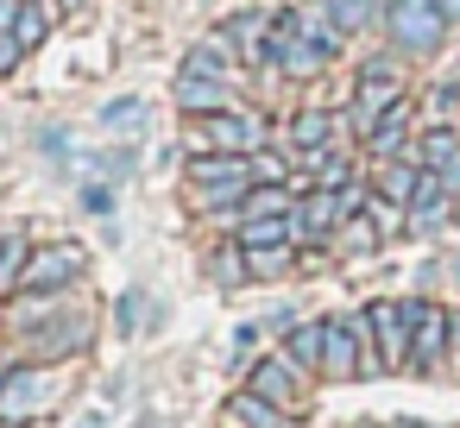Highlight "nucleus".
<instances>
[{"label": "nucleus", "instance_id": "obj_36", "mask_svg": "<svg viewBox=\"0 0 460 428\" xmlns=\"http://www.w3.org/2000/svg\"><path fill=\"white\" fill-rule=\"evenodd\" d=\"M359 428H385V422H359Z\"/></svg>", "mask_w": 460, "mask_h": 428}, {"label": "nucleus", "instance_id": "obj_2", "mask_svg": "<svg viewBox=\"0 0 460 428\" xmlns=\"http://www.w3.org/2000/svg\"><path fill=\"white\" fill-rule=\"evenodd\" d=\"M385 32L403 57H429V51H441L447 20H441L435 0H385Z\"/></svg>", "mask_w": 460, "mask_h": 428}, {"label": "nucleus", "instance_id": "obj_6", "mask_svg": "<svg viewBox=\"0 0 460 428\" xmlns=\"http://www.w3.org/2000/svg\"><path fill=\"white\" fill-rule=\"evenodd\" d=\"M410 302H416L410 371H441V359L454 353V309H441V302H422V296H410Z\"/></svg>", "mask_w": 460, "mask_h": 428}, {"label": "nucleus", "instance_id": "obj_37", "mask_svg": "<svg viewBox=\"0 0 460 428\" xmlns=\"http://www.w3.org/2000/svg\"><path fill=\"white\" fill-rule=\"evenodd\" d=\"M454 89H460V76H454Z\"/></svg>", "mask_w": 460, "mask_h": 428}, {"label": "nucleus", "instance_id": "obj_15", "mask_svg": "<svg viewBox=\"0 0 460 428\" xmlns=\"http://www.w3.org/2000/svg\"><path fill=\"white\" fill-rule=\"evenodd\" d=\"M296 240H303L296 208H290V214H271V221H240V252H259V246H296Z\"/></svg>", "mask_w": 460, "mask_h": 428}, {"label": "nucleus", "instance_id": "obj_26", "mask_svg": "<svg viewBox=\"0 0 460 428\" xmlns=\"http://www.w3.org/2000/svg\"><path fill=\"white\" fill-rule=\"evenodd\" d=\"M252 258V277H278L290 258H296V246H259V252H246Z\"/></svg>", "mask_w": 460, "mask_h": 428}, {"label": "nucleus", "instance_id": "obj_1", "mask_svg": "<svg viewBox=\"0 0 460 428\" xmlns=\"http://www.w3.org/2000/svg\"><path fill=\"white\" fill-rule=\"evenodd\" d=\"M322 371L328 378H372V371H385L366 315H328L322 321Z\"/></svg>", "mask_w": 460, "mask_h": 428}, {"label": "nucleus", "instance_id": "obj_9", "mask_svg": "<svg viewBox=\"0 0 460 428\" xmlns=\"http://www.w3.org/2000/svg\"><path fill=\"white\" fill-rule=\"evenodd\" d=\"M296 371H303V365H290V359H259L246 390H259V397L278 403V409H296V403H303V378H296Z\"/></svg>", "mask_w": 460, "mask_h": 428}, {"label": "nucleus", "instance_id": "obj_20", "mask_svg": "<svg viewBox=\"0 0 460 428\" xmlns=\"http://www.w3.org/2000/svg\"><path fill=\"white\" fill-rule=\"evenodd\" d=\"M284 359H296L303 371H322V321H303L284 334Z\"/></svg>", "mask_w": 460, "mask_h": 428}, {"label": "nucleus", "instance_id": "obj_25", "mask_svg": "<svg viewBox=\"0 0 460 428\" xmlns=\"http://www.w3.org/2000/svg\"><path fill=\"white\" fill-rule=\"evenodd\" d=\"M102 127H114V133H133V127H146V101H139V95H120V101H108V108H102Z\"/></svg>", "mask_w": 460, "mask_h": 428}, {"label": "nucleus", "instance_id": "obj_24", "mask_svg": "<svg viewBox=\"0 0 460 428\" xmlns=\"http://www.w3.org/2000/svg\"><path fill=\"white\" fill-rule=\"evenodd\" d=\"M26 258H32V252H26V240H20V233L0 240V290H13V284L26 277Z\"/></svg>", "mask_w": 460, "mask_h": 428}, {"label": "nucleus", "instance_id": "obj_31", "mask_svg": "<svg viewBox=\"0 0 460 428\" xmlns=\"http://www.w3.org/2000/svg\"><path fill=\"white\" fill-rule=\"evenodd\" d=\"M102 170H108V177H133V152H108Z\"/></svg>", "mask_w": 460, "mask_h": 428}, {"label": "nucleus", "instance_id": "obj_34", "mask_svg": "<svg viewBox=\"0 0 460 428\" xmlns=\"http://www.w3.org/2000/svg\"><path fill=\"white\" fill-rule=\"evenodd\" d=\"M454 284H460V258H454Z\"/></svg>", "mask_w": 460, "mask_h": 428}, {"label": "nucleus", "instance_id": "obj_10", "mask_svg": "<svg viewBox=\"0 0 460 428\" xmlns=\"http://www.w3.org/2000/svg\"><path fill=\"white\" fill-rule=\"evenodd\" d=\"M177 108L190 114V120H202V114H221V108H234V95H227V76H177Z\"/></svg>", "mask_w": 460, "mask_h": 428}, {"label": "nucleus", "instance_id": "obj_32", "mask_svg": "<svg viewBox=\"0 0 460 428\" xmlns=\"http://www.w3.org/2000/svg\"><path fill=\"white\" fill-rule=\"evenodd\" d=\"M435 7H441V20H447V26H460V0H435Z\"/></svg>", "mask_w": 460, "mask_h": 428}, {"label": "nucleus", "instance_id": "obj_23", "mask_svg": "<svg viewBox=\"0 0 460 428\" xmlns=\"http://www.w3.org/2000/svg\"><path fill=\"white\" fill-rule=\"evenodd\" d=\"M328 20H334L341 32H359V26L385 20V13H378V0H328Z\"/></svg>", "mask_w": 460, "mask_h": 428}, {"label": "nucleus", "instance_id": "obj_19", "mask_svg": "<svg viewBox=\"0 0 460 428\" xmlns=\"http://www.w3.org/2000/svg\"><path fill=\"white\" fill-rule=\"evenodd\" d=\"M334 246H341V252H378V246H385V233H378V221L359 208V214H347V221H341Z\"/></svg>", "mask_w": 460, "mask_h": 428}, {"label": "nucleus", "instance_id": "obj_29", "mask_svg": "<svg viewBox=\"0 0 460 428\" xmlns=\"http://www.w3.org/2000/svg\"><path fill=\"white\" fill-rule=\"evenodd\" d=\"M20 57H26V45H20L13 32H0V76H7V70H20Z\"/></svg>", "mask_w": 460, "mask_h": 428}, {"label": "nucleus", "instance_id": "obj_5", "mask_svg": "<svg viewBox=\"0 0 460 428\" xmlns=\"http://www.w3.org/2000/svg\"><path fill=\"white\" fill-rule=\"evenodd\" d=\"M366 321H372V346H378V365H385V371H410L416 302H372V309H366Z\"/></svg>", "mask_w": 460, "mask_h": 428}, {"label": "nucleus", "instance_id": "obj_13", "mask_svg": "<svg viewBox=\"0 0 460 428\" xmlns=\"http://www.w3.org/2000/svg\"><path fill=\"white\" fill-rule=\"evenodd\" d=\"M372 189H378L385 202L410 208V202H416V189H422V164H416L410 152H403V158H385V164H378V183H372Z\"/></svg>", "mask_w": 460, "mask_h": 428}, {"label": "nucleus", "instance_id": "obj_30", "mask_svg": "<svg viewBox=\"0 0 460 428\" xmlns=\"http://www.w3.org/2000/svg\"><path fill=\"white\" fill-rule=\"evenodd\" d=\"M83 208H89V214H108V208H114V196H108L102 183H83Z\"/></svg>", "mask_w": 460, "mask_h": 428}, {"label": "nucleus", "instance_id": "obj_4", "mask_svg": "<svg viewBox=\"0 0 460 428\" xmlns=\"http://www.w3.org/2000/svg\"><path fill=\"white\" fill-rule=\"evenodd\" d=\"M403 101V76H397V64L391 57H372L366 70H359V89H353V114H347V127L366 139L372 127H378V114H391Z\"/></svg>", "mask_w": 460, "mask_h": 428}, {"label": "nucleus", "instance_id": "obj_3", "mask_svg": "<svg viewBox=\"0 0 460 428\" xmlns=\"http://www.w3.org/2000/svg\"><path fill=\"white\" fill-rule=\"evenodd\" d=\"M190 145L196 152H234V158H246V152L265 145V120L252 108H221V114L190 120Z\"/></svg>", "mask_w": 460, "mask_h": 428}, {"label": "nucleus", "instance_id": "obj_33", "mask_svg": "<svg viewBox=\"0 0 460 428\" xmlns=\"http://www.w3.org/2000/svg\"><path fill=\"white\" fill-rule=\"evenodd\" d=\"M51 7H58V13H76V7H89V0H51Z\"/></svg>", "mask_w": 460, "mask_h": 428}, {"label": "nucleus", "instance_id": "obj_7", "mask_svg": "<svg viewBox=\"0 0 460 428\" xmlns=\"http://www.w3.org/2000/svg\"><path fill=\"white\" fill-rule=\"evenodd\" d=\"M83 246H70V240H58V246H39L32 258H26V277H20V290H39V296H51V290H64V284H76L83 277Z\"/></svg>", "mask_w": 460, "mask_h": 428}, {"label": "nucleus", "instance_id": "obj_17", "mask_svg": "<svg viewBox=\"0 0 460 428\" xmlns=\"http://www.w3.org/2000/svg\"><path fill=\"white\" fill-rule=\"evenodd\" d=\"M410 158H416L422 170H441L447 158H460V133H454V127H429V133L410 145Z\"/></svg>", "mask_w": 460, "mask_h": 428}, {"label": "nucleus", "instance_id": "obj_22", "mask_svg": "<svg viewBox=\"0 0 460 428\" xmlns=\"http://www.w3.org/2000/svg\"><path fill=\"white\" fill-rule=\"evenodd\" d=\"M13 39L32 51V45H45L51 39V7H39V0H26L20 7V20H13Z\"/></svg>", "mask_w": 460, "mask_h": 428}, {"label": "nucleus", "instance_id": "obj_11", "mask_svg": "<svg viewBox=\"0 0 460 428\" xmlns=\"http://www.w3.org/2000/svg\"><path fill=\"white\" fill-rule=\"evenodd\" d=\"M221 39H227L246 64H265V51H271V20H265V13H234V20L221 26Z\"/></svg>", "mask_w": 460, "mask_h": 428}, {"label": "nucleus", "instance_id": "obj_14", "mask_svg": "<svg viewBox=\"0 0 460 428\" xmlns=\"http://www.w3.org/2000/svg\"><path fill=\"white\" fill-rule=\"evenodd\" d=\"M334 133H341V120H334L328 108H303V114L290 120V152H303V158H309V152H328Z\"/></svg>", "mask_w": 460, "mask_h": 428}, {"label": "nucleus", "instance_id": "obj_35", "mask_svg": "<svg viewBox=\"0 0 460 428\" xmlns=\"http://www.w3.org/2000/svg\"><path fill=\"white\" fill-rule=\"evenodd\" d=\"M454 221H460V196H454Z\"/></svg>", "mask_w": 460, "mask_h": 428}, {"label": "nucleus", "instance_id": "obj_16", "mask_svg": "<svg viewBox=\"0 0 460 428\" xmlns=\"http://www.w3.org/2000/svg\"><path fill=\"white\" fill-rule=\"evenodd\" d=\"M296 208V189L284 183H252L246 202H240V221H271V214H290Z\"/></svg>", "mask_w": 460, "mask_h": 428}, {"label": "nucleus", "instance_id": "obj_28", "mask_svg": "<svg viewBox=\"0 0 460 428\" xmlns=\"http://www.w3.org/2000/svg\"><path fill=\"white\" fill-rule=\"evenodd\" d=\"M252 183H284V158H271V152H252Z\"/></svg>", "mask_w": 460, "mask_h": 428}, {"label": "nucleus", "instance_id": "obj_21", "mask_svg": "<svg viewBox=\"0 0 460 428\" xmlns=\"http://www.w3.org/2000/svg\"><path fill=\"white\" fill-rule=\"evenodd\" d=\"M227 51H234V45H227V39L215 32V39H202V45H190V57H183V70H190V76H227Z\"/></svg>", "mask_w": 460, "mask_h": 428}, {"label": "nucleus", "instance_id": "obj_8", "mask_svg": "<svg viewBox=\"0 0 460 428\" xmlns=\"http://www.w3.org/2000/svg\"><path fill=\"white\" fill-rule=\"evenodd\" d=\"M39 403H45V378H39V365H7V371H0V422H7V428L32 422Z\"/></svg>", "mask_w": 460, "mask_h": 428}, {"label": "nucleus", "instance_id": "obj_18", "mask_svg": "<svg viewBox=\"0 0 460 428\" xmlns=\"http://www.w3.org/2000/svg\"><path fill=\"white\" fill-rule=\"evenodd\" d=\"M227 415H234V428H284V409L265 403L259 390H240V397L227 403Z\"/></svg>", "mask_w": 460, "mask_h": 428}, {"label": "nucleus", "instance_id": "obj_27", "mask_svg": "<svg viewBox=\"0 0 460 428\" xmlns=\"http://www.w3.org/2000/svg\"><path fill=\"white\" fill-rule=\"evenodd\" d=\"M240 258H246V252H215V284H246L252 271H246Z\"/></svg>", "mask_w": 460, "mask_h": 428}, {"label": "nucleus", "instance_id": "obj_12", "mask_svg": "<svg viewBox=\"0 0 460 428\" xmlns=\"http://www.w3.org/2000/svg\"><path fill=\"white\" fill-rule=\"evenodd\" d=\"M366 152L385 164V158H403L410 152V101H397L391 114H378V127L366 133Z\"/></svg>", "mask_w": 460, "mask_h": 428}]
</instances>
